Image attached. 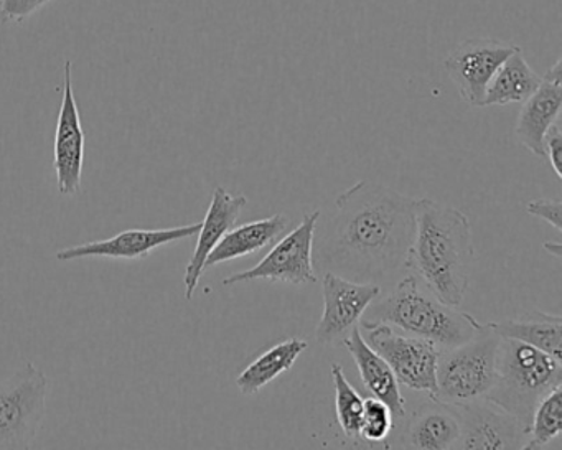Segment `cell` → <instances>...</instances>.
Instances as JSON below:
<instances>
[{"label":"cell","mask_w":562,"mask_h":450,"mask_svg":"<svg viewBox=\"0 0 562 450\" xmlns=\"http://www.w3.org/2000/svg\"><path fill=\"white\" fill-rule=\"evenodd\" d=\"M562 383V360L522 344L502 338L496 373L485 400L521 420L528 429L539 401Z\"/></svg>","instance_id":"cell-4"},{"label":"cell","mask_w":562,"mask_h":450,"mask_svg":"<svg viewBox=\"0 0 562 450\" xmlns=\"http://www.w3.org/2000/svg\"><path fill=\"white\" fill-rule=\"evenodd\" d=\"M542 150H544V159H549L558 179H562V130L559 121L552 124L546 133L544 139H542Z\"/></svg>","instance_id":"cell-27"},{"label":"cell","mask_w":562,"mask_h":450,"mask_svg":"<svg viewBox=\"0 0 562 450\" xmlns=\"http://www.w3.org/2000/svg\"><path fill=\"white\" fill-rule=\"evenodd\" d=\"M562 430V387L549 391L532 413L528 439L522 449H541L561 436Z\"/></svg>","instance_id":"cell-22"},{"label":"cell","mask_w":562,"mask_h":450,"mask_svg":"<svg viewBox=\"0 0 562 450\" xmlns=\"http://www.w3.org/2000/svg\"><path fill=\"white\" fill-rule=\"evenodd\" d=\"M324 314L315 331L318 344L331 345L344 340L357 327L367 308L381 295V285L357 282L334 272L322 274Z\"/></svg>","instance_id":"cell-10"},{"label":"cell","mask_w":562,"mask_h":450,"mask_svg":"<svg viewBox=\"0 0 562 450\" xmlns=\"http://www.w3.org/2000/svg\"><path fill=\"white\" fill-rule=\"evenodd\" d=\"M308 348V341L304 338L292 337L279 341L274 347L259 355L255 361L248 364L236 378V386L243 396H252L262 387L281 376L285 371L294 367L302 353Z\"/></svg>","instance_id":"cell-21"},{"label":"cell","mask_w":562,"mask_h":450,"mask_svg":"<svg viewBox=\"0 0 562 450\" xmlns=\"http://www.w3.org/2000/svg\"><path fill=\"white\" fill-rule=\"evenodd\" d=\"M526 212L542 220L555 232H562V202L559 199L532 200L526 206Z\"/></svg>","instance_id":"cell-26"},{"label":"cell","mask_w":562,"mask_h":450,"mask_svg":"<svg viewBox=\"0 0 562 450\" xmlns=\"http://www.w3.org/2000/svg\"><path fill=\"white\" fill-rule=\"evenodd\" d=\"M200 226L202 223L166 229H126V232L117 233L113 238L60 249L55 258L61 262L77 261V259L83 258L130 259L133 261V259L146 258L156 249L172 245V243L195 238L199 235Z\"/></svg>","instance_id":"cell-13"},{"label":"cell","mask_w":562,"mask_h":450,"mask_svg":"<svg viewBox=\"0 0 562 450\" xmlns=\"http://www.w3.org/2000/svg\"><path fill=\"white\" fill-rule=\"evenodd\" d=\"M539 83H541V77L529 67L521 48L518 47L503 61L502 67L490 81L482 108L525 103L535 93Z\"/></svg>","instance_id":"cell-20"},{"label":"cell","mask_w":562,"mask_h":450,"mask_svg":"<svg viewBox=\"0 0 562 450\" xmlns=\"http://www.w3.org/2000/svg\"><path fill=\"white\" fill-rule=\"evenodd\" d=\"M321 210L305 213L301 225L272 246L271 251L248 271L236 272L223 281V285L251 281L282 282V284H315L318 281L314 268V239Z\"/></svg>","instance_id":"cell-8"},{"label":"cell","mask_w":562,"mask_h":450,"mask_svg":"<svg viewBox=\"0 0 562 450\" xmlns=\"http://www.w3.org/2000/svg\"><path fill=\"white\" fill-rule=\"evenodd\" d=\"M394 427H396V423H394L390 407L378 397H367L363 414H361V439L368 440V442H383L391 436Z\"/></svg>","instance_id":"cell-24"},{"label":"cell","mask_w":562,"mask_h":450,"mask_svg":"<svg viewBox=\"0 0 562 450\" xmlns=\"http://www.w3.org/2000/svg\"><path fill=\"white\" fill-rule=\"evenodd\" d=\"M544 248L548 249V252H551V255L561 258V243H546Z\"/></svg>","instance_id":"cell-28"},{"label":"cell","mask_w":562,"mask_h":450,"mask_svg":"<svg viewBox=\"0 0 562 450\" xmlns=\"http://www.w3.org/2000/svg\"><path fill=\"white\" fill-rule=\"evenodd\" d=\"M85 162V131L74 91V64L65 61L64 97L55 131L54 169L58 192L77 195L81 189Z\"/></svg>","instance_id":"cell-11"},{"label":"cell","mask_w":562,"mask_h":450,"mask_svg":"<svg viewBox=\"0 0 562 450\" xmlns=\"http://www.w3.org/2000/svg\"><path fill=\"white\" fill-rule=\"evenodd\" d=\"M493 328L502 338L531 345L551 357L562 360V317L548 312L532 311L515 318L493 322Z\"/></svg>","instance_id":"cell-19"},{"label":"cell","mask_w":562,"mask_h":450,"mask_svg":"<svg viewBox=\"0 0 562 450\" xmlns=\"http://www.w3.org/2000/svg\"><path fill=\"white\" fill-rule=\"evenodd\" d=\"M360 322L364 340L386 360L400 384L436 400L437 361L442 350L432 341L403 334L391 325Z\"/></svg>","instance_id":"cell-7"},{"label":"cell","mask_w":562,"mask_h":450,"mask_svg":"<svg viewBox=\"0 0 562 450\" xmlns=\"http://www.w3.org/2000/svg\"><path fill=\"white\" fill-rule=\"evenodd\" d=\"M562 106V60L555 64L541 77V83L535 93L522 103L516 121L515 136L532 156L544 159L542 139L552 124L558 123Z\"/></svg>","instance_id":"cell-14"},{"label":"cell","mask_w":562,"mask_h":450,"mask_svg":"<svg viewBox=\"0 0 562 450\" xmlns=\"http://www.w3.org/2000/svg\"><path fill=\"white\" fill-rule=\"evenodd\" d=\"M48 391L50 380L31 361L0 381V450L34 446L44 424Z\"/></svg>","instance_id":"cell-6"},{"label":"cell","mask_w":562,"mask_h":450,"mask_svg":"<svg viewBox=\"0 0 562 450\" xmlns=\"http://www.w3.org/2000/svg\"><path fill=\"white\" fill-rule=\"evenodd\" d=\"M54 0H0V22L22 24Z\"/></svg>","instance_id":"cell-25"},{"label":"cell","mask_w":562,"mask_h":450,"mask_svg":"<svg viewBox=\"0 0 562 450\" xmlns=\"http://www.w3.org/2000/svg\"><path fill=\"white\" fill-rule=\"evenodd\" d=\"M460 419L452 404L430 400L414 413L407 426V447L420 450L456 449Z\"/></svg>","instance_id":"cell-18"},{"label":"cell","mask_w":562,"mask_h":450,"mask_svg":"<svg viewBox=\"0 0 562 450\" xmlns=\"http://www.w3.org/2000/svg\"><path fill=\"white\" fill-rule=\"evenodd\" d=\"M289 218L282 213L269 216L265 220L246 223L229 229L216 248L210 252L205 262V271L218 265L255 255L261 249L268 248L282 233L288 229Z\"/></svg>","instance_id":"cell-17"},{"label":"cell","mask_w":562,"mask_h":450,"mask_svg":"<svg viewBox=\"0 0 562 450\" xmlns=\"http://www.w3.org/2000/svg\"><path fill=\"white\" fill-rule=\"evenodd\" d=\"M330 370L335 386V409H337L338 424L348 439H360L361 414H363L364 407L363 396L348 381L340 363H331Z\"/></svg>","instance_id":"cell-23"},{"label":"cell","mask_w":562,"mask_h":450,"mask_svg":"<svg viewBox=\"0 0 562 450\" xmlns=\"http://www.w3.org/2000/svg\"><path fill=\"white\" fill-rule=\"evenodd\" d=\"M248 205V199L245 195H233L223 187H216L213 192L212 202H210L209 212L203 218L196 235L195 251L190 258L186 268V299L192 301L199 288L200 278L205 272V262L210 252L216 248L223 236L229 232L241 216L243 210Z\"/></svg>","instance_id":"cell-15"},{"label":"cell","mask_w":562,"mask_h":450,"mask_svg":"<svg viewBox=\"0 0 562 450\" xmlns=\"http://www.w3.org/2000/svg\"><path fill=\"white\" fill-rule=\"evenodd\" d=\"M499 340L493 325L485 324L465 344L440 351L436 400L446 404L485 400L495 381Z\"/></svg>","instance_id":"cell-5"},{"label":"cell","mask_w":562,"mask_h":450,"mask_svg":"<svg viewBox=\"0 0 562 450\" xmlns=\"http://www.w3.org/2000/svg\"><path fill=\"white\" fill-rule=\"evenodd\" d=\"M371 324H386L403 334L432 341L440 350L465 344L476 334L480 322L459 307L443 304L416 275L407 274L391 294L367 308Z\"/></svg>","instance_id":"cell-3"},{"label":"cell","mask_w":562,"mask_h":450,"mask_svg":"<svg viewBox=\"0 0 562 450\" xmlns=\"http://www.w3.org/2000/svg\"><path fill=\"white\" fill-rule=\"evenodd\" d=\"M344 345L353 358L361 381L370 391L371 396L378 397L390 407L394 423L403 419L406 416V400L401 393L400 381H397L396 374L393 373L386 360L364 340L358 325L351 328L350 334L344 338Z\"/></svg>","instance_id":"cell-16"},{"label":"cell","mask_w":562,"mask_h":450,"mask_svg":"<svg viewBox=\"0 0 562 450\" xmlns=\"http://www.w3.org/2000/svg\"><path fill=\"white\" fill-rule=\"evenodd\" d=\"M518 48L496 38H467L443 60V70L456 85L460 98L473 108H482L486 87L503 61Z\"/></svg>","instance_id":"cell-9"},{"label":"cell","mask_w":562,"mask_h":450,"mask_svg":"<svg viewBox=\"0 0 562 450\" xmlns=\"http://www.w3.org/2000/svg\"><path fill=\"white\" fill-rule=\"evenodd\" d=\"M473 251L465 213L427 196L416 200V226L404 269L443 304L459 307L465 299Z\"/></svg>","instance_id":"cell-2"},{"label":"cell","mask_w":562,"mask_h":450,"mask_svg":"<svg viewBox=\"0 0 562 450\" xmlns=\"http://www.w3.org/2000/svg\"><path fill=\"white\" fill-rule=\"evenodd\" d=\"M414 226L416 199L360 180L337 196L334 213L314 239V268L378 284L404 268Z\"/></svg>","instance_id":"cell-1"},{"label":"cell","mask_w":562,"mask_h":450,"mask_svg":"<svg viewBox=\"0 0 562 450\" xmlns=\"http://www.w3.org/2000/svg\"><path fill=\"white\" fill-rule=\"evenodd\" d=\"M460 419L456 449H522L528 429L521 420L486 400L452 404Z\"/></svg>","instance_id":"cell-12"}]
</instances>
